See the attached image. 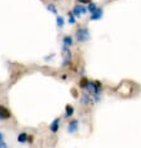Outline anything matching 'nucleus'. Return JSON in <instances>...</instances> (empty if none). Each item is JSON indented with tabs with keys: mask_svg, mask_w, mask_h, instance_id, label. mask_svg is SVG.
I'll use <instances>...</instances> for the list:
<instances>
[{
	"mask_svg": "<svg viewBox=\"0 0 141 148\" xmlns=\"http://www.w3.org/2000/svg\"><path fill=\"white\" fill-rule=\"evenodd\" d=\"M54 1H60V0H54Z\"/></svg>",
	"mask_w": 141,
	"mask_h": 148,
	"instance_id": "nucleus-22",
	"label": "nucleus"
},
{
	"mask_svg": "<svg viewBox=\"0 0 141 148\" xmlns=\"http://www.w3.org/2000/svg\"><path fill=\"white\" fill-rule=\"evenodd\" d=\"M80 102H81V104H84V106H90L92 103V97L89 93H83L80 97Z\"/></svg>",
	"mask_w": 141,
	"mask_h": 148,
	"instance_id": "nucleus-7",
	"label": "nucleus"
},
{
	"mask_svg": "<svg viewBox=\"0 0 141 148\" xmlns=\"http://www.w3.org/2000/svg\"><path fill=\"white\" fill-rule=\"evenodd\" d=\"M0 148H8V144H6L4 140H1V142H0Z\"/></svg>",
	"mask_w": 141,
	"mask_h": 148,
	"instance_id": "nucleus-19",
	"label": "nucleus"
},
{
	"mask_svg": "<svg viewBox=\"0 0 141 148\" xmlns=\"http://www.w3.org/2000/svg\"><path fill=\"white\" fill-rule=\"evenodd\" d=\"M77 129H79V121L77 119H71L68 123V132L70 134H73V133H76Z\"/></svg>",
	"mask_w": 141,
	"mask_h": 148,
	"instance_id": "nucleus-6",
	"label": "nucleus"
},
{
	"mask_svg": "<svg viewBox=\"0 0 141 148\" xmlns=\"http://www.w3.org/2000/svg\"><path fill=\"white\" fill-rule=\"evenodd\" d=\"M12 110L9 108H6L5 106L0 104V119L1 121H6V119H10L12 118Z\"/></svg>",
	"mask_w": 141,
	"mask_h": 148,
	"instance_id": "nucleus-3",
	"label": "nucleus"
},
{
	"mask_svg": "<svg viewBox=\"0 0 141 148\" xmlns=\"http://www.w3.org/2000/svg\"><path fill=\"white\" fill-rule=\"evenodd\" d=\"M77 3L79 4H83V5H85V4H90V3H92V0H77Z\"/></svg>",
	"mask_w": 141,
	"mask_h": 148,
	"instance_id": "nucleus-18",
	"label": "nucleus"
},
{
	"mask_svg": "<svg viewBox=\"0 0 141 148\" xmlns=\"http://www.w3.org/2000/svg\"><path fill=\"white\" fill-rule=\"evenodd\" d=\"M46 9H47V12H50L51 14H54V15H58V8L55 6V4H51V3L46 4Z\"/></svg>",
	"mask_w": 141,
	"mask_h": 148,
	"instance_id": "nucleus-13",
	"label": "nucleus"
},
{
	"mask_svg": "<svg viewBox=\"0 0 141 148\" xmlns=\"http://www.w3.org/2000/svg\"><path fill=\"white\" fill-rule=\"evenodd\" d=\"M60 124H61V118L56 117L55 119H53V122H51L50 125H49L50 132H53V133H58V132H59V129H60Z\"/></svg>",
	"mask_w": 141,
	"mask_h": 148,
	"instance_id": "nucleus-5",
	"label": "nucleus"
},
{
	"mask_svg": "<svg viewBox=\"0 0 141 148\" xmlns=\"http://www.w3.org/2000/svg\"><path fill=\"white\" fill-rule=\"evenodd\" d=\"M70 92H71V95L74 98H79V90H77V88H71V89H70Z\"/></svg>",
	"mask_w": 141,
	"mask_h": 148,
	"instance_id": "nucleus-17",
	"label": "nucleus"
},
{
	"mask_svg": "<svg viewBox=\"0 0 141 148\" xmlns=\"http://www.w3.org/2000/svg\"><path fill=\"white\" fill-rule=\"evenodd\" d=\"M75 38L79 43H86L90 39V32L86 27H79L75 32Z\"/></svg>",
	"mask_w": 141,
	"mask_h": 148,
	"instance_id": "nucleus-2",
	"label": "nucleus"
},
{
	"mask_svg": "<svg viewBox=\"0 0 141 148\" xmlns=\"http://www.w3.org/2000/svg\"><path fill=\"white\" fill-rule=\"evenodd\" d=\"M68 21H69V24H76V16L73 14V12H69L68 13Z\"/></svg>",
	"mask_w": 141,
	"mask_h": 148,
	"instance_id": "nucleus-14",
	"label": "nucleus"
},
{
	"mask_svg": "<svg viewBox=\"0 0 141 148\" xmlns=\"http://www.w3.org/2000/svg\"><path fill=\"white\" fill-rule=\"evenodd\" d=\"M86 13H87V8L85 5H83V4H76L75 6H74V9H73V14L76 18L80 16V15H85Z\"/></svg>",
	"mask_w": 141,
	"mask_h": 148,
	"instance_id": "nucleus-4",
	"label": "nucleus"
},
{
	"mask_svg": "<svg viewBox=\"0 0 141 148\" xmlns=\"http://www.w3.org/2000/svg\"><path fill=\"white\" fill-rule=\"evenodd\" d=\"M104 16V10L102 8H98L92 14H90V20H100Z\"/></svg>",
	"mask_w": 141,
	"mask_h": 148,
	"instance_id": "nucleus-8",
	"label": "nucleus"
},
{
	"mask_svg": "<svg viewBox=\"0 0 141 148\" xmlns=\"http://www.w3.org/2000/svg\"><path fill=\"white\" fill-rule=\"evenodd\" d=\"M28 142H30V143L33 142V136H31V134H30V136H28Z\"/></svg>",
	"mask_w": 141,
	"mask_h": 148,
	"instance_id": "nucleus-20",
	"label": "nucleus"
},
{
	"mask_svg": "<svg viewBox=\"0 0 141 148\" xmlns=\"http://www.w3.org/2000/svg\"><path fill=\"white\" fill-rule=\"evenodd\" d=\"M98 8H99V6L96 5L95 3H90V4L87 5V12L90 13V14H92V13H94V12H95V10L98 9Z\"/></svg>",
	"mask_w": 141,
	"mask_h": 148,
	"instance_id": "nucleus-16",
	"label": "nucleus"
},
{
	"mask_svg": "<svg viewBox=\"0 0 141 148\" xmlns=\"http://www.w3.org/2000/svg\"><path fill=\"white\" fill-rule=\"evenodd\" d=\"M89 83H90V80H89L87 77L83 75L80 78V80H79V88H81V89H86L87 86H89Z\"/></svg>",
	"mask_w": 141,
	"mask_h": 148,
	"instance_id": "nucleus-11",
	"label": "nucleus"
},
{
	"mask_svg": "<svg viewBox=\"0 0 141 148\" xmlns=\"http://www.w3.org/2000/svg\"><path fill=\"white\" fill-rule=\"evenodd\" d=\"M56 25H58V28H62V27H64V25H65L64 18L56 15Z\"/></svg>",
	"mask_w": 141,
	"mask_h": 148,
	"instance_id": "nucleus-15",
	"label": "nucleus"
},
{
	"mask_svg": "<svg viewBox=\"0 0 141 148\" xmlns=\"http://www.w3.org/2000/svg\"><path fill=\"white\" fill-rule=\"evenodd\" d=\"M114 92L121 98H131L139 92V86L129 79H124L114 88Z\"/></svg>",
	"mask_w": 141,
	"mask_h": 148,
	"instance_id": "nucleus-1",
	"label": "nucleus"
},
{
	"mask_svg": "<svg viewBox=\"0 0 141 148\" xmlns=\"http://www.w3.org/2000/svg\"><path fill=\"white\" fill-rule=\"evenodd\" d=\"M1 140H4V136H3V133L0 132V142H1Z\"/></svg>",
	"mask_w": 141,
	"mask_h": 148,
	"instance_id": "nucleus-21",
	"label": "nucleus"
},
{
	"mask_svg": "<svg viewBox=\"0 0 141 148\" xmlns=\"http://www.w3.org/2000/svg\"><path fill=\"white\" fill-rule=\"evenodd\" d=\"M73 44H74V38L71 35H65L64 38H62V45L64 47H73Z\"/></svg>",
	"mask_w": 141,
	"mask_h": 148,
	"instance_id": "nucleus-9",
	"label": "nucleus"
},
{
	"mask_svg": "<svg viewBox=\"0 0 141 148\" xmlns=\"http://www.w3.org/2000/svg\"><path fill=\"white\" fill-rule=\"evenodd\" d=\"M74 113H75V109H74V107L71 104H66L65 106V114L64 117L65 118H70L74 116Z\"/></svg>",
	"mask_w": 141,
	"mask_h": 148,
	"instance_id": "nucleus-10",
	"label": "nucleus"
},
{
	"mask_svg": "<svg viewBox=\"0 0 141 148\" xmlns=\"http://www.w3.org/2000/svg\"><path fill=\"white\" fill-rule=\"evenodd\" d=\"M28 133L26 132H21L18 134V142L19 143H26L28 142Z\"/></svg>",
	"mask_w": 141,
	"mask_h": 148,
	"instance_id": "nucleus-12",
	"label": "nucleus"
}]
</instances>
